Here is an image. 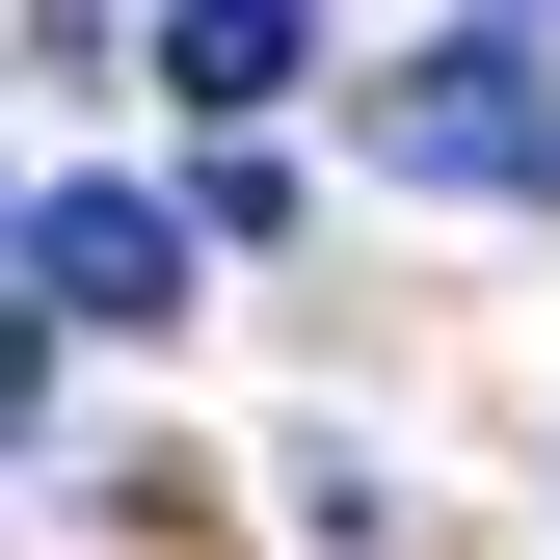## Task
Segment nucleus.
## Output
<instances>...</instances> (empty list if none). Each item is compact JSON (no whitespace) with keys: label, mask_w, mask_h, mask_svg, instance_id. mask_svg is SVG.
I'll return each mask as SVG.
<instances>
[{"label":"nucleus","mask_w":560,"mask_h":560,"mask_svg":"<svg viewBox=\"0 0 560 560\" xmlns=\"http://www.w3.org/2000/svg\"><path fill=\"white\" fill-rule=\"evenodd\" d=\"M374 187H534V214H560V54L534 27L400 54V81H374Z\"/></svg>","instance_id":"1"},{"label":"nucleus","mask_w":560,"mask_h":560,"mask_svg":"<svg viewBox=\"0 0 560 560\" xmlns=\"http://www.w3.org/2000/svg\"><path fill=\"white\" fill-rule=\"evenodd\" d=\"M187 241H214V214H161V187H54V214H27V294L54 320H161Z\"/></svg>","instance_id":"2"},{"label":"nucleus","mask_w":560,"mask_h":560,"mask_svg":"<svg viewBox=\"0 0 560 560\" xmlns=\"http://www.w3.org/2000/svg\"><path fill=\"white\" fill-rule=\"evenodd\" d=\"M161 81H187V107H294L320 27H294V0H161Z\"/></svg>","instance_id":"3"},{"label":"nucleus","mask_w":560,"mask_h":560,"mask_svg":"<svg viewBox=\"0 0 560 560\" xmlns=\"http://www.w3.org/2000/svg\"><path fill=\"white\" fill-rule=\"evenodd\" d=\"M27 374H54V294H0V428H27Z\"/></svg>","instance_id":"4"},{"label":"nucleus","mask_w":560,"mask_h":560,"mask_svg":"<svg viewBox=\"0 0 560 560\" xmlns=\"http://www.w3.org/2000/svg\"><path fill=\"white\" fill-rule=\"evenodd\" d=\"M0 241H27V187H0Z\"/></svg>","instance_id":"5"}]
</instances>
